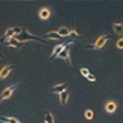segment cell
<instances>
[{
    "label": "cell",
    "mask_w": 123,
    "mask_h": 123,
    "mask_svg": "<svg viewBox=\"0 0 123 123\" xmlns=\"http://www.w3.org/2000/svg\"><path fill=\"white\" fill-rule=\"evenodd\" d=\"M49 14H51V12H49L47 8H43V9L39 10V18L41 19H47V18L49 17Z\"/></svg>",
    "instance_id": "obj_13"
},
{
    "label": "cell",
    "mask_w": 123,
    "mask_h": 123,
    "mask_svg": "<svg viewBox=\"0 0 123 123\" xmlns=\"http://www.w3.org/2000/svg\"><path fill=\"white\" fill-rule=\"evenodd\" d=\"M67 43V42H66ZM66 43H63V44H57L56 47H55V49H53V53L51 55V57H49V60H55L56 57H58V55H60L61 52H62V49L66 47Z\"/></svg>",
    "instance_id": "obj_7"
},
{
    "label": "cell",
    "mask_w": 123,
    "mask_h": 123,
    "mask_svg": "<svg viewBox=\"0 0 123 123\" xmlns=\"http://www.w3.org/2000/svg\"><path fill=\"white\" fill-rule=\"evenodd\" d=\"M3 44L4 46H9V47H15V48H20L23 46V43L19 42L17 38H10V39H8L6 42H4Z\"/></svg>",
    "instance_id": "obj_6"
},
{
    "label": "cell",
    "mask_w": 123,
    "mask_h": 123,
    "mask_svg": "<svg viewBox=\"0 0 123 123\" xmlns=\"http://www.w3.org/2000/svg\"><path fill=\"white\" fill-rule=\"evenodd\" d=\"M113 29L117 34L123 36V23H114L113 24Z\"/></svg>",
    "instance_id": "obj_12"
},
{
    "label": "cell",
    "mask_w": 123,
    "mask_h": 123,
    "mask_svg": "<svg viewBox=\"0 0 123 123\" xmlns=\"http://www.w3.org/2000/svg\"><path fill=\"white\" fill-rule=\"evenodd\" d=\"M44 122H46V123H55L51 112H47V113H46V117H44Z\"/></svg>",
    "instance_id": "obj_17"
},
{
    "label": "cell",
    "mask_w": 123,
    "mask_h": 123,
    "mask_svg": "<svg viewBox=\"0 0 123 123\" xmlns=\"http://www.w3.org/2000/svg\"><path fill=\"white\" fill-rule=\"evenodd\" d=\"M56 32L60 34L61 38H62V37H69V36H71V31H70L69 28H66V27H60V28H58Z\"/></svg>",
    "instance_id": "obj_10"
},
{
    "label": "cell",
    "mask_w": 123,
    "mask_h": 123,
    "mask_svg": "<svg viewBox=\"0 0 123 123\" xmlns=\"http://www.w3.org/2000/svg\"><path fill=\"white\" fill-rule=\"evenodd\" d=\"M18 86H19V84H17V85H13V86H9V88H6L5 90H4V92L1 93V100L8 99V98L13 94V92H14V90L18 88Z\"/></svg>",
    "instance_id": "obj_5"
},
{
    "label": "cell",
    "mask_w": 123,
    "mask_h": 123,
    "mask_svg": "<svg viewBox=\"0 0 123 123\" xmlns=\"http://www.w3.org/2000/svg\"><path fill=\"white\" fill-rule=\"evenodd\" d=\"M15 38L19 41V42H22V43L25 42V41H37V42H42V43H48V42H46V41H44V38H39V37H37V36L29 34L28 32H27L25 28L22 29L20 33L15 36Z\"/></svg>",
    "instance_id": "obj_1"
},
{
    "label": "cell",
    "mask_w": 123,
    "mask_h": 123,
    "mask_svg": "<svg viewBox=\"0 0 123 123\" xmlns=\"http://www.w3.org/2000/svg\"><path fill=\"white\" fill-rule=\"evenodd\" d=\"M80 72H81V75H84V76H88L89 75V70L88 69H83V67H81Z\"/></svg>",
    "instance_id": "obj_19"
},
{
    "label": "cell",
    "mask_w": 123,
    "mask_h": 123,
    "mask_svg": "<svg viewBox=\"0 0 123 123\" xmlns=\"http://www.w3.org/2000/svg\"><path fill=\"white\" fill-rule=\"evenodd\" d=\"M67 89V84H58V85H55L51 88V93H58L61 94L62 92H65Z\"/></svg>",
    "instance_id": "obj_8"
},
{
    "label": "cell",
    "mask_w": 123,
    "mask_h": 123,
    "mask_svg": "<svg viewBox=\"0 0 123 123\" xmlns=\"http://www.w3.org/2000/svg\"><path fill=\"white\" fill-rule=\"evenodd\" d=\"M112 38L111 34H105V36H102V37H99L93 44H86V48H90V49H100L104 44L107 43V41H109Z\"/></svg>",
    "instance_id": "obj_2"
},
{
    "label": "cell",
    "mask_w": 123,
    "mask_h": 123,
    "mask_svg": "<svg viewBox=\"0 0 123 123\" xmlns=\"http://www.w3.org/2000/svg\"><path fill=\"white\" fill-rule=\"evenodd\" d=\"M67 99H69V92L65 90V92H62L60 94V102H61L62 105H65V104L67 103Z\"/></svg>",
    "instance_id": "obj_14"
},
{
    "label": "cell",
    "mask_w": 123,
    "mask_h": 123,
    "mask_svg": "<svg viewBox=\"0 0 123 123\" xmlns=\"http://www.w3.org/2000/svg\"><path fill=\"white\" fill-rule=\"evenodd\" d=\"M71 36H76V37H79V33H77L75 29H72V31H71Z\"/></svg>",
    "instance_id": "obj_22"
},
{
    "label": "cell",
    "mask_w": 123,
    "mask_h": 123,
    "mask_svg": "<svg viewBox=\"0 0 123 123\" xmlns=\"http://www.w3.org/2000/svg\"><path fill=\"white\" fill-rule=\"evenodd\" d=\"M22 29H23V28H19V27L9 28V29L5 32V34L3 36V38H1V43L6 42V41H8V39H10V38H14V34H15V33H17V34H19L20 32H22Z\"/></svg>",
    "instance_id": "obj_4"
},
{
    "label": "cell",
    "mask_w": 123,
    "mask_h": 123,
    "mask_svg": "<svg viewBox=\"0 0 123 123\" xmlns=\"http://www.w3.org/2000/svg\"><path fill=\"white\" fill-rule=\"evenodd\" d=\"M72 43H75L74 42V39L72 41H69V42L66 43V47L62 49V52L58 55V57L60 58H63L67 63H69V66H72V63H71V60H70V51H69V47H70V44H72Z\"/></svg>",
    "instance_id": "obj_3"
},
{
    "label": "cell",
    "mask_w": 123,
    "mask_h": 123,
    "mask_svg": "<svg viewBox=\"0 0 123 123\" xmlns=\"http://www.w3.org/2000/svg\"><path fill=\"white\" fill-rule=\"evenodd\" d=\"M43 38L44 39H61V37H60V34L57 33L56 31H52V32H49V33H46L43 36Z\"/></svg>",
    "instance_id": "obj_11"
},
{
    "label": "cell",
    "mask_w": 123,
    "mask_h": 123,
    "mask_svg": "<svg viewBox=\"0 0 123 123\" xmlns=\"http://www.w3.org/2000/svg\"><path fill=\"white\" fill-rule=\"evenodd\" d=\"M14 67H15V65H8V66H5V67H3L1 72H0V77H1V79H5V77L9 75V72L14 69Z\"/></svg>",
    "instance_id": "obj_9"
},
{
    "label": "cell",
    "mask_w": 123,
    "mask_h": 123,
    "mask_svg": "<svg viewBox=\"0 0 123 123\" xmlns=\"http://www.w3.org/2000/svg\"><path fill=\"white\" fill-rule=\"evenodd\" d=\"M1 122H4V123H20L15 118H8V117H1Z\"/></svg>",
    "instance_id": "obj_16"
},
{
    "label": "cell",
    "mask_w": 123,
    "mask_h": 123,
    "mask_svg": "<svg viewBox=\"0 0 123 123\" xmlns=\"http://www.w3.org/2000/svg\"><path fill=\"white\" fill-rule=\"evenodd\" d=\"M105 111L108 113H113V112L116 111V103L114 102H108L105 104Z\"/></svg>",
    "instance_id": "obj_15"
},
{
    "label": "cell",
    "mask_w": 123,
    "mask_h": 123,
    "mask_svg": "<svg viewBox=\"0 0 123 123\" xmlns=\"http://www.w3.org/2000/svg\"><path fill=\"white\" fill-rule=\"evenodd\" d=\"M86 77H88V80H90V81H95V77H94L92 74H89V75L86 76Z\"/></svg>",
    "instance_id": "obj_21"
},
{
    "label": "cell",
    "mask_w": 123,
    "mask_h": 123,
    "mask_svg": "<svg viewBox=\"0 0 123 123\" xmlns=\"http://www.w3.org/2000/svg\"><path fill=\"white\" fill-rule=\"evenodd\" d=\"M117 47L118 48H123V38H121V39H118V42H117Z\"/></svg>",
    "instance_id": "obj_20"
},
{
    "label": "cell",
    "mask_w": 123,
    "mask_h": 123,
    "mask_svg": "<svg viewBox=\"0 0 123 123\" xmlns=\"http://www.w3.org/2000/svg\"><path fill=\"white\" fill-rule=\"evenodd\" d=\"M85 116H86V118H88V119H92V118L94 117V113L90 111V109H88V111L85 112Z\"/></svg>",
    "instance_id": "obj_18"
}]
</instances>
